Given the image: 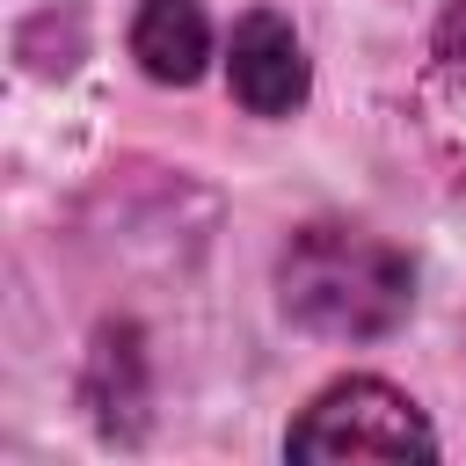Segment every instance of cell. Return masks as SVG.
<instances>
[{
  "label": "cell",
  "instance_id": "cell-4",
  "mask_svg": "<svg viewBox=\"0 0 466 466\" xmlns=\"http://www.w3.org/2000/svg\"><path fill=\"white\" fill-rule=\"evenodd\" d=\"M131 58L160 87H189L211 66V15L197 0H138L131 15Z\"/></svg>",
  "mask_w": 466,
  "mask_h": 466
},
{
  "label": "cell",
  "instance_id": "cell-2",
  "mask_svg": "<svg viewBox=\"0 0 466 466\" xmlns=\"http://www.w3.org/2000/svg\"><path fill=\"white\" fill-rule=\"evenodd\" d=\"M284 459H437V430L393 379L350 371L299 408V422L284 430Z\"/></svg>",
  "mask_w": 466,
  "mask_h": 466
},
{
  "label": "cell",
  "instance_id": "cell-1",
  "mask_svg": "<svg viewBox=\"0 0 466 466\" xmlns=\"http://www.w3.org/2000/svg\"><path fill=\"white\" fill-rule=\"evenodd\" d=\"M277 306L320 342H386L415 313V262L364 226L313 218L277 255Z\"/></svg>",
  "mask_w": 466,
  "mask_h": 466
},
{
  "label": "cell",
  "instance_id": "cell-3",
  "mask_svg": "<svg viewBox=\"0 0 466 466\" xmlns=\"http://www.w3.org/2000/svg\"><path fill=\"white\" fill-rule=\"evenodd\" d=\"M226 87H233V102L248 109V116H291V109H306V95H313V58H306V44H299V29L277 15V7H248L240 22H233V36H226Z\"/></svg>",
  "mask_w": 466,
  "mask_h": 466
}]
</instances>
